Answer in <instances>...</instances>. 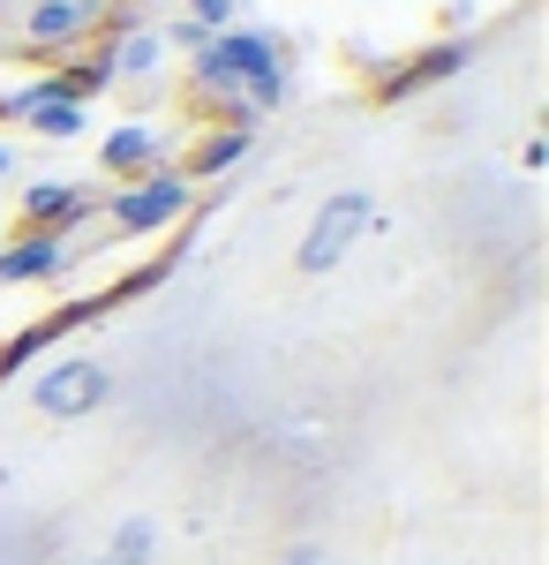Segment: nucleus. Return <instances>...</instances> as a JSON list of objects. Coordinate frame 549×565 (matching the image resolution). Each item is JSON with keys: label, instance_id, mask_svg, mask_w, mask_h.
Here are the masks:
<instances>
[{"label": "nucleus", "instance_id": "2", "mask_svg": "<svg viewBox=\"0 0 549 565\" xmlns=\"http://www.w3.org/2000/svg\"><path fill=\"white\" fill-rule=\"evenodd\" d=\"M369 218H377V204H369L362 189H338V196H324V204H316V218H309V234H301V249H294L301 279H324V271H338V264H346V249L369 234Z\"/></svg>", "mask_w": 549, "mask_h": 565}, {"label": "nucleus", "instance_id": "15", "mask_svg": "<svg viewBox=\"0 0 549 565\" xmlns=\"http://www.w3.org/2000/svg\"><path fill=\"white\" fill-rule=\"evenodd\" d=\"M0 121H8V90H0Z\"/></svg>", "mask_w": 549, "mask_h": 565}, {"label": "nucleus", "instance_id": "5", "mask_svg": "<svg viewBox=\"0 0 549 565\" xmlns=\"http://www.w3.org/2000/svg\"><path fill=\"white\" fill-rule=\"evenodd\" d=\"M466 53H474L466 39H444V45H422V53H407L399 68H384V76H377V98H384V106H399V98H415L422 84H444V76H460Z\"/></svg>", "mask_w": 549, "mask_h": 565}, {"label": "nucleus", "instance_id": "10", "mask_svg": "<svg viewBox=\"0 0 549 565\" xmlns=\"http://www.w3.org/2000/svg\"><path fill=\"white\" fill-rule=\"evenodd\" d=\"M114 181H143V174H159V136L151 129H114L106 136V159H98Z\"/></svg>", "mask_w": 549, "mask_h": 565}, {"label": "nucleus", "instance_id": "4", "mask_svg": "<svg viewBox=\"0 0 549 565\" xmlns=\"http://www.w3.org/2000/svg\"><path fill=\"white\" fill-rule=\"evenodd\" d=\"M181 212H189V181L181 174L121 181V196H114V226H121V234H159V226H173Z\"/></svg>", "mask_w": 549, "mask_h": 565}, {"label": "nucleus", "instance_id": "9", "mask_svg": "<svg viewBox=\"0 0 549 565\" xmlns=\"http://www.w3.org/2000/svg\"><path fill=\"white\" fill-rule=\"evenodd\" d=\"M61 264H68V242H53V234H15V242L0 249V279L23 287V279H53Z\"/></svg>", "mask_w": 549, "mask_h": 565}, {"label": "nucleus", "instance_id": "6", "mask_svg": "<svg viewBox=\"0 0 549 565\" xmlns=\"http://www.w3.org/2000/svg\"><path fill=\"white\" fill-rule=\"evenodd\" d=\"M90 212V189H68V181H39L31 196H23V218H15V234H53V242H68V226Z\"/></svg>", "mask_w": 549, "mask_h": 565}, {"label": "nucleus", "instance_id": "7", "mask_svg": "<svg viewBox=\"0 0 549 565\" xmlns=\"http://www.w3.org/2000/svg\"><path fill=\"white\" fill-rule=\"evenodd\" d=\"M90 31H98L90 0H31V45L39 53H76Z\"/></svg>", "mask_w": 549, "mask_h": 565}, {"label": "nucleus", "instance_id": "17", "mask_svg": "<svg viewBox=\"0 0 549 565\" xmlns=\"http://www.w3.org/2000/svg\"><path fill=\"white\" fill-rule=\"evenodd\" d=\"M422 565H437V558H422Z\"/></svg>", "mask_w": 549, "mask_h": 565}, {"label": "nucleus", "instance_id": "16", "mask_svg": "<svg viewBox=\"0 0 549 565\" xmlns=\"http://www.w3.org/2000/svg\"><path fill=\"white\" fill-rule=\"evenodd\" d=\"M84 565H106V558H84Z\"/></svg>", "mask_w": 549, "mask_h": 565}, {"label": "nucleus", "instance_id": "12", "mask_svg": "<svg viewBox=\"0 0 549 565\" xmlns=\"http://www.w3.org/2000/svg\"><path fill=\"white\" fill-rule=\"evenodd\" d=\"M189 8H196L204 31H226V15H234V0H189Z\"/></svg>", "mask_w": 549, "mask_h": 565}, {"label": "nucleus", "instance_id": "3", "mask_svg": "<svg viewBox=\"0 0 549 565\" xmlns=\"http://www.w3.org/2000/svg\"><path fill=\"white\" fill-rule=\"evenodd\" d=\"M106 370L90 362V354H68V362H45L39 385H31V399H39V415H53V423H76V415H90L98 399H106Z\"/></svg>", "mask_w": 549, "mask_h": 565}, {"label": "nucleus", "instance_id": "8", "mask_svg": "<svg viewBox=\"0 0 549 565\" xmlns=\"http://www.w3.org/2000/svg\"><path fill=\"white\" fill-rule=\"evenodd\" d=\"M249 151V129H234V121H218V129H204L189 151H181V181L196 189V181H212V174H226L234 159Z\"/></svg>", "mask_w": 549, "mask_h": 565}, {"label": "nucleus", "instance_id": "11", "mask_svg": "<svg viewBox=\"0 0 549 565\" xmlns=\"http://www.w3.org/2000/svg\"><path fill=\"white\" fill-rule=\"evenodd\" d=\"M106 565H151V521H121V527H114Z\"/></svg>", "mask_w": 549, "mask_h": 565}, {"label": "nucleus", "instance_id": "1", "mask_svg": "<svg viewBox=\"0 0 549 565\" xmlns=\"http://www.w3.org/2000/svg\"><path fill=\"white\" fill-rule=\"evenodd\" d=\"M189 90L212 98L234 129H249L256 106H279L287 61H279V45L263 39V31H212V39L196 45V61H189Z\"/></svg>", "mask_w": 549, "mask_h": 565}, {"label": "nucleus", "instance_id": "18", "mask_svg": "<svg viewBox=\"0 0 549 565\" xmlns=\"http://www.w3.org/2000/svg\"><path fill=\"white\" fill-rule=\"evenodd\" d=\"M0 8H8V0H0Z\"/></svg>", "mask_w": 549, "mask_h": 565}, {"label": "nucleus", "instance_id": "13", "mask_svg": "<svg viewBox=\"0 0 549 565\" xmlns=\"http://www.w3.org/2000/svg\"><path fill=\"white\" fill-rule=\"evenodd\" d=\"M279 565H332V558H324L316 543H294V551H287V558H279Z\"/></svg>", "mask_w": 549, "mask_h": 565}, {"label": "nucleus", "instance_id": "14", "mask_svg": "<svg viewBox=\"0 0 549 565\" xmlns=\"http://www.w3.org/2000/svg\"><path fill=\"white\" fill-rule=\"evenodd\" d=\"M8 167H15V159H8V143H0V174H8Z\"/></svg>", "mask_w": 549, "mask_h": 565}]
</instances>
